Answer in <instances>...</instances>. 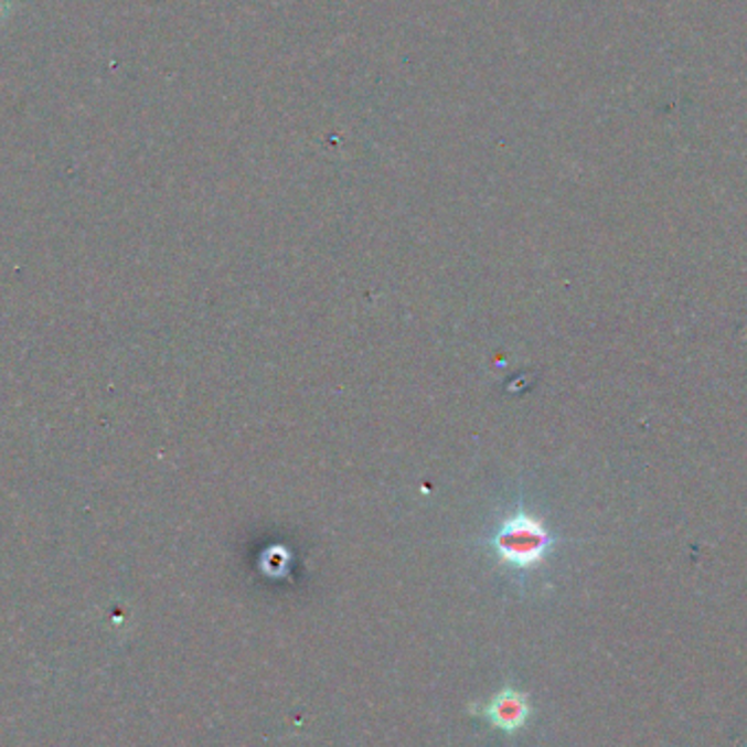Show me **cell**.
Listing matches in <instances>:
<instances>
[{"instance_id": "cell-1", "label": "cell", "mask_w": 747, "mask_h": 747, "mask_svg": "<svg viewBox=\"0 0 747 747\" xmlns=\"http://www.w3.org/2000/svg\"><path fill=\"white\" fill-rule=\"evenodd\" d=\"M553 542L555 537L523 508V503L501 521L488 540L499 559L519 570H530L542 564Z\"/></svg>"}, {"instance_id": "cell-2", "label": "cell", "mask_w": 747, "mask_h": 747, "mask_svg": "<svg viewBox=\"0 0 747 747\" xmlns=\"http://www.w3.org/2000/svg\"><path fill=\"white\" fill-rule=\"evenodd\" d=\"M485 717L505 733H516L525 726L530 717V702L523 693L514 689H505L499 693L485 708Z\"/></svg>"}]
</instances>
